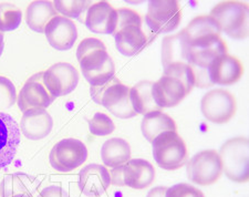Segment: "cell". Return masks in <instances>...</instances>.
<instances>
[{"label":"cell","mask_w":249,"mask_h":197,"mask_svg":"<svg viewBox=\"0 0 249 197\" xmlns=\"http://www.w3.org/2000/svg\"><path fill=\"white\" fill-rule=\"evenodd\" d=\"M77 58L82 74L91 86L101 87L113 78L115 67L101 40L83 39L78 47Z\"/></svg>","instance_id":"obj_1"},{"label":"cell","mask_w":249,"mask_h":197,"mask_svg":"<svg viewBox=\"0 0 249 197\" xmlns=\"http://www.w3.org/2000/svg\"><path fill=\"white\" fill-rule=\"evenodd\" d=\"M195 87L190 66L164 69V74L153 83V98L160 108L174 107L191 93Z\"/></svg>","instance_id":"obj_2"},{"label":"cell","mask_w":249,"mask_h":197,"mask_svg":"<svg viewBox=\"0 0 249 197\" xmlns=\"http://www.w3.org/2000/svg\"><path fill=\"white\" fill-rule=\"evenodd\" d=\"M118 23L113 37L118 50L125 57H134L147 46V37L142 30V17L128 8L116 9Z\"/></svg>","instance_id":"obj_3"},{"label":"cell","mask_w":249,"mask_h":197,"mask_svg":"<svg viewBox=\"0 0 249 197\" xmlns=\"http://www.w3.org/2000/svg\"><path fill=\"white\" fill-rule=\"evenodd\" d=\"M130 90L118 78L113 76L101 87L91 86L90 94L95 103L101 104L119 119H131L138 115L130 100Z\"/></svg>","instance_id":"obj_4"},{"label":"cell","mask_w":249,"mask_h":197,"mask_svg":"<svg viewBox=\"0 0 249 197\" xmlns=\"http://www.w3.org/2000/svg\"><path fill=\"white\" fill-rule=\"evenodd\" d=\"M223 173L235 183L249 180V141L237 136L225 142L219 151Z\"/></svg>","instance_id":"obj_5"},{"label":"cell","mask_w":249,"mask_h":197,"mask_svg":"<svg viewBox=\"0 0 249 197\" xmlns=\"http://www.w3.org/2000/svg\"><path fill=\"white\" fill-rule=\"evenodd\" d=\"M211 17L217 23L220 31L232 39L248 37L249 7L240 1H223L213 8Z\"/></svg>","instance_id":"obj_6"},{"label":"cell","mask_w":249,"mask_h":197,"mask_svg":"<svg viewBox=\"0 0 249 197\" xmlns=\"http://www.w3.org/2000/svg\"><path fill=\"white\" fill-rule=\"evenodd\" d=\"M152 145L155 162L163 170L176 171L187 163L188 152L186 144L178 132H163L156 136Z\"/></svg>","instance_id":"obj_7"},{"label":"cell","mask_w":249,"mask_h":197,"mask_svg":"<svg viewBox=\"0 0 249 197\" xmlns=\"http://www.w3.org/2000/svg\"><path fill=\"white\" fill-rule=\"evenodd\" d=\"M111 184L144 190L151 186L155 179V168L146 160L133 159L110 171Z\"/></svg>","instance_id":"obj_8"},{"label":"cell","mask_w":249,"mask_h":197,"mask_svg":"<svg viewBox=\"0 0 249 197\" xmlns=\"http://www.w3.org/2000/svg\"><path fill=\"white\" fill-rule=\"evenodd\" d=\"M182 19V10L176 0H151L145 22L154 34H167L178 29Z\"/></svg>","instance_id":"obj_9"},{"label":"cell","mask_w":249,"mask_h":197,"mask_svg":"<svg viewBox=\"0 0 249 197\" xmlns=\"http://www.w3.org/2000/svg\"><path fill=\"white\" fill-rule=\"evenodd\" d=\"M187 178L191 182L206 186L215 184L223 174L219 154L216 150L198 152L186 163Z\"/></svg>","instance_id":"obj_10"},{"label":"cell","mask_w":249,"mask_h":197,"mask_svg":"<svg viewBox=\"0 0 249 197\" xmlns=\"http://www.w3.org/2000/svg\"><path fill=\"white\" fill-rule=\"evenodd\" d=\"M88 159V148L77 139H64L52 147L50 164L58 172H71L78 168Z\"/></svg>","instance_id":"obj_11"},{"label":"cell","mask_w":249,"mask_h":197,"mask_svg":"<svg viewBox=\"0 0 249 197\" xmlns=\"http://www.w3.org/2000/svg\"><path fill=\"white\" fill-rule=\"evenodd\" d=\"M200 108L207 121L223 124L235 115L237 106L234 95L231 92L224 89H214L203 96Z\"/></svg>","instance_id":"obj_12"},{"label":"cell","mask_w":249,"mask_h":197,"mask_svg":"<svg viewBox=\"0 0 249 197\" xmlns=\"http://www.w3.org/2000/svg\"><path fill=\"white\" fill-rule=\"evenodd\" d=\"M43 83L54 99L67 95L78 86V70L70 63H55L43 72Z\"/></svg>","instance_id":"obj_13"},{"label":"cell","mask_w":249,"mask_h":197,"mask_svg":"<svg viewBox=\"0 0 249 197\" xmlns=\"http://www.w3.org/2000/svg\"><path fill=\"white\" fill-rule=\"evenodd\" d=\"M54 98L43 83V72H38L27 80L18 95V107L22 112L31 108H47Z\"/></svg>","instance_id":"obj_14"},{"label":"cell","mask_w":249,"mask_h":197,"mask_svg":"<svg viewBox=\"0 0 249 197\" xmlns=\"http://www.w3.org/2000/svg\"><path fill=\"white\" fill-rule=\"evenodd\" d=\"M20 143V126L10 114L0 112V171L13 162Z\"/></svg>","instance_id":"obj_15"},{"label":"cell","mask_w":249,"mask_h":197,"mask_svg":"<svg viewBox=\"0 0 249 197\" xmlns=\"http://www.w3.org/2000/svg\"><path fill=\"white\" fill-rule=\"evenodd\" d=\"M111 185L110 171L100 164H89L79 173L78 186L87 197H100Z\"/></svg>","instance_id":"obj_16"},{"label":"cell","mask_w":249,"mask_h":197,"mask_svg":"<svg viewBox=\"0 0 249 197\" xmlns=\"http://www.w3.org/2000/svg\"><path fill=\"white\" fill-rule=\"evenodd\" d=\"M83 22L94 34L113 35L118 23V14L109 2L99 1L89 7Z\"/></svg>","instance_id":"obj_17"},{"label":"cell","mask_w":249,"mask_h":197,"mask_svg":"<svg viewBox=\"0 0 249 197\" xmlns=\"http://www.w3.org/2000/svg\"><path fill=\"white\" fill-rule=\"evenodd\" d=\"M45 34L50 45L60 51L71 49L78 39L74 22L62 16H55L50 20L45 29Z\"/></svg>","instance_id":"obj_18"},{"label":"cell","mask_w":249,"mask_h":197,"mask_svg":"<svg viewBox=\"0 0 249 197\" xmlns=\"http://www.w3.org/2000/svg\"><path fill=\"white\" fill-rule=\"evenodd\" d=\"M41 180L26 173H13L3 176L0 182L1 197H36Z\"/></svg>","instance_id":"obj_19"},{"label":"cell","mask_w":249,"mask_h":197,"mask_svg":"<svg viewBox=\"0 0 249 197\" xmlns=\"http://www.w3.org/2000/svg\"><path fill=\"white\" fill-rule=\"evenodd\" d=\"M162 64L164 69L178 66H190V47L184 29L178 34L163 39Z\"/></svg>","instance_id":"obj_20"},{"label":"cell","mask_w":249,"mask_h":197,"mask_svg":"<svg viewBox=\"0 0 249 197\" xmlns=\"http://www.w3.org/2000/svg\"><path fill=\"white\" fill-rule=\"evenodd\" d=\"M244 73V67L238 59L230 54L219 55L212 62L208 75L212 84L231 86L237 83Z\"/></svg>","instance_id":"obj_21"},{"label":"cell","mask_w":249,"mask_h":197,"mask_svg":"<svg viewBox=\"0 0 249 197\" xmlns=\"http://www.w3.org/2000/svg\"><path fill=\"white\" fill-rule=\"evenodd\" d=\"M53 127V120L46 108H31L23 112L20 122V130L27 139L38 141L50 134Z\"/></svg>","instance_id":"obj_22"},{"label":"cell","mask_w":249,"mask_h":197,"mask_svg":"<svg viewBox=\"0 0 249 197\" xmlns=\"http://www.w3.org/2000/svg\"><path fill=\"white\" fill-rule=\"evenodd\" d=\"M184 30L188 43L211 42L222 39V31L211 16H198Z\"/></svg>","instance_id":"obj_23"},{"label":"cell","mask_w":249,"mask_h":197,"mask_svg":"<svg viewBox=\"0 0 249 197\" xmlns=\"http://www.w3.org/2000/svg\"><path fill=\"white\" fill-rule=\"evenodd\" d=\"M58 16L53 7V2L38 0L31 2L27 8L26 22L31 30L43 34L48 23L52 18Z\"/></svg>","instance_id":"obj_24"},{"label":"cell","mask_w":249,"mask_h":197,"mask_svg":"<svg viewBox=\"0 0 249 197\" xmlns=\"http://www.w3.org/2000/svg\"><path fill=\"white\" fill-rule=\"evenodd\" d=\"M153 83L151 81H141L130 90V100L136 114H147L150 112L160 111L153 98Z\"/></svg>","instance_id":"obj_25"},{"label":"cell","mask_w":249,"mask_h":197,"mask_svg":"<svg viewBox=\"0 0 249 197\" xmlns=\"http://www.w3.org/2000/svg\"><path fill=\"white\" fill-rule=\"evenodd\" d=\"M141 130L145 139L152 143L156 136L162 134L163 132H176V124L170 115L160 110L144 115Z\"/></svg>","instance_id":"obj_26"},{"label":"cell","mask_w":249,"mask_h":197,"mask_svg":"<svg viewBox=\"0 0 249 197\" xmlns=\"http://www.w3.org/2000/svg\"><path fill=\"white\" fill-rule=\"evenodd\" d=\"M101 158L106 167L114 168L131 160V146L125 140L113 138L107 140L101 148Z\"/></svg>","instance_id":"obj_27"},{"label":"cell","mask_w":249,"mask_h":197,"mask_svg":"<svg viewBox=\"0 0 249 197\" xmlns=\"http://www.w3.org/2000/svg\"><path fill=\"white\" fill-rule=\"evenodd\" d=\"M92 5L91 1L87 0H55L53 1V7L58 14H61L62 17L68 19L75 18L82 19V15H86L87 10Z\"/></svg>","instance_id":"obj_28"},{"label":"cell","mask_w":249,"mask_h":197,"mask_svg":"<svg viewBox=\"0 0 249 197\" xmlns=\"http://www.w3.org/2000/svg\"><path fill=\"white\" fill-rule=\"evenodd\" d=\"M21 20L22 13L17 6L9 2L0 3V32L16 30Z\"/></svg>","instance_id":"obj_29"},{"label":"cell","mask_w":249,"mask_h":197,"mask_svg":"<svg viewBox=\"0 0 249 197\" xmlns=\"http://www.w3.org/2000/svg\"><path fill=\"white\" fill-rule=\"evenodd\" d=\"M88 123H89L91 133L98 136L109 135L113 133L115 128L114 123L110 116L104 113H100V112L95 113L92 119L88 120Z\"/></svg>","instance_id":"obj_30"},{"label":"cell","mask_w":249,"mask_h":197,"mask_svg":"<svg viewBox=\"0 0 249 197\" xmlns=\"http://www.w3.org/2000/svg\"><path fill=\"white\" fill-rule=\"evenodd\" d=\"M17 101L14 83L6 76H0V110H6Z\"/></svg>","instance_id":"obj_31"},{"label":"cell","mask_w":249,"mask_h":197,"mask_svg":"<svg viewBox=\"0 0 249 197\" xmlns=\"http://www.w3.org/2000/svg\"><path fill=\"white\" fill-rule=\"evenodd\" d=\"M165 197H205L204 193L193 185L179 183L167 188Z\"/></svg>","instance_id":"obj_32"},{"label":"cell","mask_w":249,"mask_h":197,"mask_svg":"<svg viewBox=\"0 0 249 197\" xmlns=\"http://www.w3.org/2000/svg\"><path fill=\"white\" fill-rule=\"evenodd\" d=\"M37 197H69L67 191H64L61 186H48L39 193Z\"/></svg>","instance_id":"obj_33"},{"label":"cell","mask_w":249,"mask_h":197,"mask_svg":"<svg viewBox=\"0 0 249 197\" xmlns=\"http://www.w3.org/2000/svg\"><path fill=\"white\" fill-rule=\"evenodd\" d=\"M167 187L165 186H156L147 193L146 197H165Z\"/></svg>","instance_id":"obj_34"},{"label":"cell","mask_w":249,"mask_h":197,"mask_svg":"<svg viewBox=\"0 0 249 197\" xmlns=\"http://www.w3.org/2000/svg\"><path fill=\"white\" fill-rule=\"evenodd\" d=\"M3 48H5V41H3V35L2 32H0V57H1L2 52H3Z\"/></svg>","instance_id":"obj_35"}]
</instances>
